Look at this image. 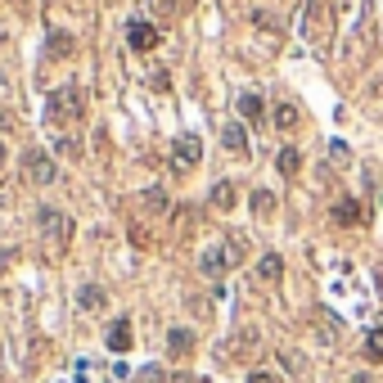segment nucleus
I'll use <instances>...</instances> for the list:
<instances>
[{"instance_id": "nucleus-1", "label": "nucleus", "mask_w": 383, "mask_h": 383, "mask_svg": "<svg viewBox=\"0 0 383 383\" xmlns=\"http://www.w3.org/2000/svg\"><path fill=\"white\" fill-rule=\"evenodd\" d=\"M199 158H203V140H199V135H181V140L171 144V167H176V171L199 167Z\"/></svg>"}, {"instance_id": "nucleus-2", "label": "nucleus", "mask_w": 383, "mask_h": 383, "mask_svg": "<svg viewBox=\"0 0 383 383\" xmlns=\"http://www.w3.org/2000/svg\"><path fill=\"white\" fill-rule=\"evenodd\" d=\"M127 45H131V50H154V45H158V28H154V23L149 18H131L127 23Z\"/></svg>"}, {"instance_id": "nucleus-3", "label": "nucleus", "mask_w": 383, "mask_h": 383, "mask_svg": "<svg viewBox=\"0 0 383 383\" xmlns=\"http://www.w3.org/2000/svg\"><path fill=\"white\" fill-rule=\"evenodd\" d=\"M28 176H32L36 185H55V181H59L55 158H50V154H41V149H32V154H28Z\"/></svg>"}, {"instance_id": "nucleus-4", "label": "nucleus", "mask_w": 383, "mask_h": 383, "mask_svg": "<svg viewBox=\"0 0 383 383\" xmlns=\"http://www.w3.org/2000/svg\"><path fill=\"white\" fill-rule=\"evenodd\" d=\"M41 234L64 248V239H68V217L59 212V207H41Z\"/></svg>"}, {"instance_id": "nucleus-5", "label": "nucleus", "mask_w": 383, "mask_h": 383, "mask_svg": "<svg viewBox=\"0 0 383 383\" xmlns=\"http://www.w3.org/2000/svg\"><path fill=\"white\" fill-rule=\"evenodd\" d=\"M50 108H55V118H59V113H64V118H77V113H81V91H77V86L55 91V95H50Z\"/></svg>"}, {"instance_id": "nucleus-6", "label": "nucleus", "mask_w": 383, "mask_h": 383, "mask_svg": "<svg viewBox=\"0 0 383 383\" xmlns=\"http://www.w3.org/2000/svg\"><path fill=\"white\" fill-rule=\"evenodd\" d=\"M199 266H203V275H221L226 266H234V257H230V244H226V248H221V244H217V248H207V253L199 257Z\"/></svg>"}, {"instance_id": "nucleus-7", "label": "nucleus", "mask_w": 383, "mask_h": 383, "mask_svg": "<svg viewBox=\"0 0 383 383\" xmlns=\"http://www.w3.org/2000/svg\"><path fill=\"white\" fill-rule=\"evenodd\" d=\"M333 221H338V226H361L365 207L356 203V199H338V203H333Z\"/></svg>"}, {"instance_id": "nucleus-8", "label": "nucleus", "mask_w": 383, "mask_h": 383, "mask_svg": "<svg viewBox=\"0 0 383 383\" xmlns=\"http://www.w3.org/2000/svg\"><path fill=\"white\" fill-rule=\"evenodd\" d=\"M234 108H239V118H244V122H262V118H266L262 95H253V91H244L239 100H234Z\"/></svg>"}, {"instance_id": "nucleus-9", "label": "nucleus", "mask_w": 383, "mask_h": 383, "mask_svg": "<svg viewBox=\"0 0 383 383\" xmlns=\"http://www.w3.org/2000/svg\"><path fill=\"white\" fill-rule=\"evenodd\" d=\"M221 144H226L230 154H248V131H244L239 122H226V127H221Z\"/></svg>"}, {"instance_id": "nucleus-10", "label": "nucleus", "mask_w": 383, "mask_h": 383, "mask_svg": "<svg viewBox=\"0 0 383 383\" xmlns=\"http://www.w3.org/2000/svg\"><path fill=\"white\" fill-rule=\"evenodd\" d=\"M108 352H131V320H113V329H108Z\"/></svg>"}, {"instance_id": "nucleus-11", "label": "nucleus", "mask_w": 383, "mask_h": 383, "mask_svg": "<svg viewBox=\"0 0 383 383\" xmlns=\"http://www.w3.org/2000/svg\"><path fill=\"white\" fill-rule=\"evenodd\" d=\"M257 275H262L266 284H275V280L284 275V257H280V253H266L262 262H257Z\"/></svg>"}, {"instance_id": "nucleus-12", "label": "nucleus", "mask_w": 383, "mask_h": 383, "mask_svg": "<svg viewBox=\"0 0 383 383\" xmlns=\"http://www.w3.org/2000/svg\"><path fill=\"white\" fill-rule=\"evenodd\" d=\"M248 207H253V217H270L280 207V199L270 190H253V199H248Z\"/></svg>"}, {"instance_id": "nucleus-13", "label": "nucleus", "mask_w": 383, "mask_h": 383, "mask_svg": "<svg viewBox=\"0 0 383 383\" xmlns=\"http://www.w3.org/2000/svg\"><path fill=\"white\" fill-rule=\"evenodd\" d=\"M104 302H108V298H104V289H100V284H86V289L77 293V307H81V311H100Z\"/></svg>"}, {"instance_id": "nucleus-14", "label": "nucleus", "mask_w": 383, "mask_h": 383, "mask_svg": "<svg viewBox=\"0 0 383 383\" xmlns=\"http://www.w3.org/2000/svg\"><path fill=\"white\" fill-rule=\"evenodd\" d=\"M167 348H171V356H185V352H194V333L176 325V329L167 333Z\"/></svg>"}, {"instance_id": "nucleus-15", "label": "nucleus", "mask_w": 383, "mask_h": 383, "mask_svg": "<svg viewBox=\"0 0 383 383\" xmlns=\"http://www.w3.org/2000/svg\"><path fill=\"white\" fill-rule=\"evenodd\" d=\"M212 207H221V212L234 207V185H230V181H217V185H212Z\"/></svg>"}, {"instance_id": "nucleus-16", "label": "nucleus", "mask_w": 383, "mask_h": 383, "mask_svg": "<svg viewBox=\"0 0 383 383\" xmlns=\"http://www.w3.org/2000/svg\"><path fill=\"white\" fill-rule=\"evenodd\" d=\"M275 163H280V171H284V176H293V171H298V167H302V154H298V149H293V144H284V149H280V158H275Z\"/></svg>"}, {"instance_id": "nucleus-17", "label": "nucleus", "mask_w": 383, "mask_h": 383, "mask_svg": "<svg viewBox=\"0 0 383 383\" xmlns=\"http://www.w3.org/2000/svg\"><path fill=\"white\" fill-rule=\"evenodd\" d=\"M365 356L370 361H383V325H375L365 333Z\"/></svg>"}, {"instance_id": "nucleus-18", "label": "nucleus", "mask_w": 383, "mask_h": 383, "mask_svg": "<svg viewBox=\"0 0 383 383\" xmlns=\"http://www.w3.org/2000/svg\"><path fill=\"white\" fill-rule=\"evenodd\" d=\"M275 127L293 131V127H298V108H293V104H275Z\"/></svg>"}, {"instance_id": "nucleus-19", "label": "nucleus", "mask_w": 383, "mask_h": 383, "mask_svg": "<svg viewBox=\"0 0 383 383\" xmlns=\"http://www.w3.org/2000/svg\"><path fill=\"white\" fill-rule=\"evenodd\" d=\"M45 50H50V55H72V36H68V32H50Z\"/></svg>"}, {"instance_id": "nucleus-20", "label": "nucleus", "mask_w": 383, "mask_h": 383, "mask_svg": "<svg viewBox=\"0 0 383 383\" xmlns=\"http://www.w3.org/2000/svg\"><path fill=\"white\" fill-rule=\"evenodd\" d=\"M144 199H149V207H167V199H163V190H149V194H144Z\"/></svg>"}, {"instance_id": "nucleus-21", "label": "nucleus", "mask_w": 383, "mask_h": 383, "mask_svg": "<svg viewBox=\"0 0 383 383\" xmlns=\"http://www.w3.org/2000/svg\"><path fill=\"white\" fill-rule=\"evenodd\" d=\"M248 383H275V375H266V370H253Z\"/></svg>"}, {"instance_id": "nucleus-22", "label": "nucleus", "mask_w": 383, "mask_h": 383, "mask_svg": "<svg viewBox=\"0 0 383 383\" xmlns=\"http://www.w3.org/2000/svg\"><path fill=\"white\" fill-rule=\"evenodd\" d=\"M352 383H375V379H370V375H352Z\"/></svg>"}, {"instance_id": "nucleus-23", "label": "nucleus", "mask_w": 383, "mask_h": 383, "mask_svg": "<svg viewBox=\"0 0 383 383\" xmlns=\"http://www.w3.org/2000/svg\"><path fill=\"white\" fill-rule=\"evenodd\" d=\"M9 127V113H5V108H0V131H5Z\"/></svg>"}, {"instance_id": "nucleus-24", "label": "nucleus", "mask_w": 383, "mask_h": 383, "mask_svg": "<svg viewBox=\"0 0 383 383\" xmlns=\"http://www.w3.org/2000/svg\"><path fill=\"white\" fill-rule=\"evenodd\" d=\"M0 163H5V140H0Z\"/></svg>"}]
</instances>
